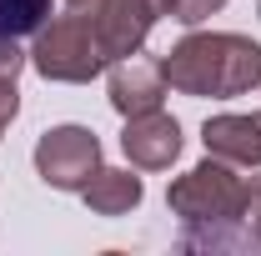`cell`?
Wrapping results in <instances>:
<instances>
[{"instance_id":"cell-1","label":"cell","mask_w":261,"mask_h":256,"mask_svg":"<svg viewBox=\"0 0 261 256\" xmlns=\"http://www.w3.org/2000/svg\"><path fill=\"white\" fill-rule=\"evenodd\" d=\"M166 86L181 96H246L261 86V45L231 31H196L166 50Z\"/></svg>"},{"instance_id":"cell-2","label":"cell","mask_w":261,"mask_h":256,"mask_svg":"<svg viewBox=\"0 0 261 256\" xmlns=\"http://www.w3.org/2000/svg\"><path fill=\"white\" fill-rule=\"evenodd\" d=\"M171 211L191 226V246H231L241 241L236 226L246 221V176L231 171V161L211 156L171 181Z\"/></svg>"},{"instance_id":"cell-3","label":"cell","mask_w":261,"mask_h":256,"mask_svg":"<svg viewBox=\"0 0 261 256\" xmlns=\"http://www.w3.org/2000/svg\"><path fill=\"white\" fill-rule=\"evenodd\" d=\"M31 65L45 81H65V86H81V81L100 75L106 50H100L96 31H91V15H86V10H70V15L45 20V25L35 31Z\"/></svg>"},{"instance_id":"cell-4","label":"cell","mask_w":261,"mask_h":256,"mask_svg":"<svg viewBox=\"0 0 261 256\" xmlns=\"http://www.w3.org/2000/svg\"><path fill=\"white\" fill-rule=\"evenodd\" d=\"M100 166V141L86 126H56L35 141V171L56 191H81Z\"/></svg>"},{"instance_id":"cell-5","label":"cell","mask_w":261,"mask_h":256,"mask_svg":"<svg viewBox=\"0 0 261 256\" xmlns=\"http://www.w3.org/2000/svg\"><path fill=\"white\" fill-rule=\"evenodd\" d=\"M86 15H91V31H96L106 61L136 56V50L146 45L151 25H156V15H151V5H146V0H96Z\"/></svg>"},{"instance_id":"cell-6","label":"cell","mask_w":261,"mask_h":256,"mask_svg":"<svg viewBox=\"0 0 261 256\" xmlns=\"http://www.w3.org/2000/svg\"><path fill=\"white\" fill-rule=\"evenodd\" d=\"M121 151H126L130 166H141V171H166L171 161L181 156V126L166 116L161 106H156V111H141V116H126Z\"/></svg>"},{"instance_id":"cell-7","label":"cell","mask_w":261,"mask_h":256,"mask_svg":"<svg viewBox=\"0 0 261 256\" xmlns=\"http://www.w3.org/2000/svg\"><path fill=\"white\" fill-rule=\"evenodd\" d=\"M166 100V70L161 61H146L141 50L121 56L111 65V106L121 116H141V111H156Z\"/></svg>"},{"instance_id":"cell-8","label":"cell","mask_w":261,"mask_h":256,"mask_svg":"<svg viewBox=\"0 0 261 256\" xmlns=\"http://www.w3.org/2000/svg\"><path fill=\"white\" fill-rule=\"evenodd\" d=\"M211 156L231 161V166H261V111L251 116H211L201 131Z\"/></svg>"},{"instance_id":"cell-9","label":"cell","mask_w":261,"mask_h":256,"mask_svg":"<svg viewBox=\"0 0 261 256\" xmlns=\"http://www.w3.org/2000/svg\"><path fill=\"white\" fill-rule=\"evenodd\" d=\"M86 206L96 216H126L141 206V176L136 171H111V166H96V176L81 186Z\"/></svg>"},{"instance_id":"cell-10","label":"cell","mask_w":261,"mask_h":256,"mask_svg":"<svg viewBox=\"0 0 261 256\" xmlns=\"http://www.w3.org/2000/svg\"><path fill=\"white\" fill-rule=\"evenodd\" d=\"M50 20V0H0V35H35Z\"/></svg>"},{"instance_id":"cell-11","label":"cell","mask_w":261,"mask_h":256,"mask_svg":"<svg viewBox=\"0 0 261 256\" xmlns=\"http://www.w3.org/2000/svg\"><path fill=\"white\" fill-rule=\"evenodd\" d=\"M221 5H226V0H176V5H171V15H176L181 25H201V20H206V15H216Z\"/></svg>"},{"instance_id":"cell-12","label":"cell","mask_w":261,"mask_h":256,"mask_svg":"<svg viewBox=\"0 0 261 256\" xmlns=\"http://www.w3.org/2000/svg\"><path fill=\"white\" fill-rule=\"evenodd\" d=\"M25 61H31V56L15 45V35H0V81H15V75L25 70Z\"/></svg>"},{"instance_id":"cell-13","label":"cell","mask_w":261,"mask_h":256,"mask_svg":"<svg viewBox=\"0 0 261 256\" xmlns=\"http://www.w3.org/2000/svg\"><path fill=\"white\" fill-rule=\"evenodd\" d=\"M246 226H251V246H261V176L246 181Z\"/></svg>"},{"instance_id":"cell-14","label":"cell","mask_w":261,"mask_h":256,"mask_svg":"<svg viewBox=\"0 0 261 256\" xmlns=\"http://www.w3.org/2000/svg\"><path fill=\"white\" fill-rule=\"evenodd\" d=\"M15 111H20V91H15V81H0V131L15 121Z\"/></svg>"},{"instance_id":"cell-15","label":"cell","mask_w":261,"mask_h":256,"mask_svg":"<svg viewBox=\"0 0 261 256\" xmlns=\"http://www.w3.org/2000/svg\"><path fill=\"white\" fill-rule=\"evenodd\" d=\"M146 5H151V15L161 20V15H171V5H176V0H146Z\"/></svg>"},{"instance_id":"cell-16","label":"cell","mask_w":261,"mask_h":256,"mask_svg":"<svg viewBox=\"0 0 261 256\" xmlns=\"http://www.w3.org/2000/svg\"><path fill=\"white\" fill-rule=\"evenodd\" d=\"M65 5H70V10H91L96 0H65Z\"/></svg>"}]
</instances>
